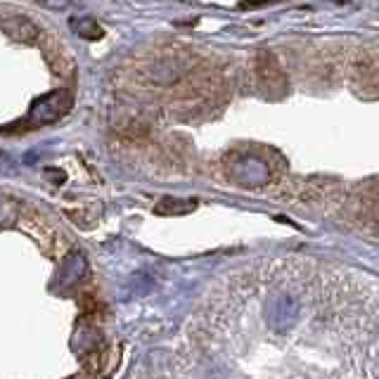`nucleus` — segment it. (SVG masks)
I'll list each match as a JSON object with an SVG mask.
<instances>
[{"label":"nucleus","mask_w":379,"mask_h":379,"mask_svg":"<svg viewBox=\"0 0 379 379\" xmlns=\"http://www.w3.org/2000/svg\"><path fill=\"white\" fill-rule=\"evenodd\" d=\"M69 0H48V5H55V8H65Z\"/></svg>","instance_id":"nucleus-8"},{"label":"nucleus","mask_w":379,"mask_h":379,"mask_svg":"<svg viewBox=\"0 0 379 379\" xmlns=\"http://www.w3.org/2000/svg\"><path fill=\"white\" fill-rule=\"evenodd\" d=\"M192 207H194V202H175L168 197L157 207V214H185L187 209H192Z\"/></svg>","instance_id":"nucleus-6"},{"label":"nucleus","mask_w":379,"mask_h":379,"mask_svg":"<svg viewBox=\"0 0 379 379\" xmlns=\"http://www.w3.org/2000/svg\"><path fill=\"white\" fill-rule=\"evenodd\" d=\"M5 29H8V33L12 38H17V40H24V43H31L33 38H36V26H33L31 22H26V19H10L8 24H5Z\"/></svg>","instance_id":"nucleus-4"},{"label":"nucleus","mask_w":379,"mask_h":379,"mask_svg":"<svg viewBox=\"0 0 379 379\" xmlns=\"http://www.w3.org/2000/svg\"><path fill=\"white\" fill-rule=\"evenodd\" d=\"M74 104V97L69 90H53L43 97H38L36 102L31 104L29 114L22 121V128H40V126H48L53 121H57L60 116H65Z\"/></svg>","instance_id":"nucleus-1"},{"label":"nucleus","mask_w":379,"mask_h":379,"mask_svg":"<svg viewBox=\"0 0 379 379\" xmlns=\"http://www.w3.org/2000/svg\"><path fill=\"white\" fill-rule=\"evenodd\" d=\"M72 29L79 33L81 38H86V40H97V38H102V26L95 22V19H74L72 22Z\"/></svg>","instance_id":"nucleus-5"},{"label":"nucleus","mask_w":379,"mask_h":379,"mask_svg":"<svg viewBox=\"0 0 379 379\" xmlns=\"http://www.w3.org/2000/svg\"><path fill=\"white\" fill-rule=\"evenodd\" d=\"M83 273H86V258L83 256H72L69 261L62 265V275H60V282L65 285V287H69V285H74L76 280H79Z\"/></svg>","instance_id":"nucleus-3"},{"label":"nucleus","mask_w":379,"mask_h":379,"mask_svg":"<svg viewBox=\"0 0 379 379\" xmlns=\"http://www.w3.org/2000/svg\"><path fill=\"white\" fill-rule=\"evenodd\" d=\"M233 173H235L237 182L249 185V187L261 185V182L268 180V166H265L263 161L256 159V157H244L240 164L233 168Z\"/></svg>","instance_id":"nucleus-2"},{"label":"nucleus","mask_w":379,"mask_h":379,"mask_svg":"<svg viewBox=\"0 0 379 379\" xmlns=\"http://www.w3.org/2000/svg\"><path fill=\"white\" fill-rule=\"evenodd\" d=\"M8 219H10V212H8V209H5L3 202H0V226H3V223L8 221Z\"/></svg>","instance_id":"nucleus-7"}]
</instances>
